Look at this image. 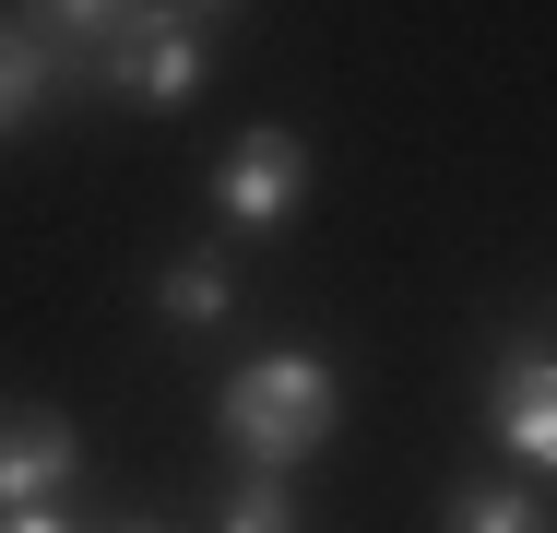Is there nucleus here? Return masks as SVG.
<instances>
[{"label":"nucleus","mask_w":557,"mask_h":533,"mask_svg":"<svg viewBox=\"0 0 557 533\" xmlns=\"http://www.w3.org/2000/svg\"><path fill=\"white\" fill-rule=\"evenodd\" d=\"M154 309H166V332H214V320L237 309V261H225V249H178V261L154 273Z\"/></svg>","instance_id":"0eeeda50"},{"label":"nucleus","mask_w":557,"mask_h":533,"mask_svg":"<svg viewBox=\"0 0 557 533\" xmlns=\"http://www.w3.org/2000/svg\"><path fill=\"white\" fill-rule=\"evenodd\" d=\"M119 533H154V522H119Z\"/></svg>","instance_id":"9b49d317"},{"label":"nucleus","mask_w":557,"mask_h":533,"mask_svg":"<svg viewBox=\"0 0 557 533\" xmlns=\"http://www.w3.org/2000/svg\"><path fill=\"white\" fill-rule=\"evenodd\" d=\"M0 533H72V522H60V510H24V522H0Z\"/></svg>","instance_id":"9d476101"},{"label":"nucleus","mask_w":557,"mask_h":533,"mask_svg":"<svg viewBox=\"0 0 557 533\" xmlns=\"http://www.w3.org/2000/svg\"><path fill=\"white\" fill-rule=\"evenodd\" d=\"M84 72L108 96H131V107H190L202 72H214V12H119V36Z\"/></svg>","instance_id":"f03ea898"},{"label":"nucleus","mask_w":557,"mask_h":533,"mask_svg":"<svg viewBox=\"0 0 557 533\" xmlns=\"http://www.w3.org/2000/svg\"><path fill=\"white\" fill-rule=\"evenodd\" d=\"M214 533H297V486H285V474H237Z\"/></svg>","instance_id":"1a4fd4ad"},{"label":"nucleus","mask_w":557,"mask_h":533,"mask_svg":"<svg viewBox=\"0 0 557 533\" xmlns=\"http://www.w3.org/2000/svg\"><path fill=\"white\" fill-rule=\"evenodd\" d=\"M486 426H498L534 474H557V332H510V344H498V368H486Z\"/></svg>","instance_id":"20e7f679"},{"label":"nucleus","mask_w":557,"mask_h":533,"mask_svg":"<svg viewBox=\"0 0 557 533\" xmlns=\"http://www.w3.org/2000/svg\"><path fill=\"white\" fill-rule=\"evenodd\" d=\"M60 96H72V60H60V48L12 12V24H0V142H12L24 119H48Z\"/></svg>","instance_id":"423d86ee"},{"label":"nucleus","mask_w":557,"mask_h":533,"mask_svg":"<svg viewBox=\"0 0 557 533\" xmlns=\"http://www.w3.org/2000/svg\"><path fill=\"white\" fill-rule=\"evenodd\" d=\"M72 474H84L72 416H48V404H0V522L60 510V498H72Z\"/></svg>","instance_id":"39448f33"},{"label":"nucleus","mask_w":557,"mask_h":533,"mask_svg":"<svg viewBox=\"0 0 557 533\" xmlns=\"http://www.w3.org/2000/svg\"><path fill=\"white\" fill-rule=\"evenodd\" d=\"M333 416H344V380L309 356V344H273V356H249V368L225 380V404H214L225 450H237L249 474H297V462L333 438Z\"/></svg>","instance_id":"f257e3e1"},{"label":"nucleus","mask_w":557,"mask_h":533,"mask_svg":"<svg viewBox=\"0 0 557 533\" xmlns=\"http://www.w3.org/2000/svg\"><path fill=\"white\" fill-rule=\"evenodd\" d=\"M297 202H309V142H297L285 119L237 131L225 166H214V213L237 225V237H273V225H297Z\"/></svg>","instance_id":"7ed1b4c3"},{"label":"nucleus","mask_w":557,"mask_h":533,"mask_svg":"<svg viewBox=\"0 0 557 533\" xmlns=\"http://www.w3.org/2000/svg\"><path fill=\"white\" fill-rule=\"evenodd\" d=\"M440 533H546V498L534 486H450Z\"/></svg>","instance_id":"6e6552de"}]
</instances>
